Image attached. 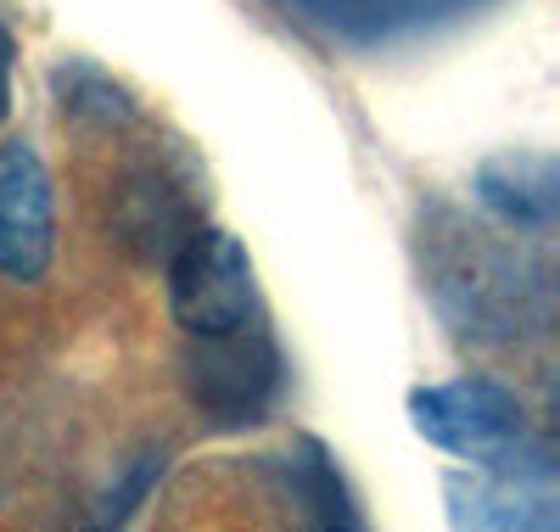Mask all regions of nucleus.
<instances>
[{
	"label": "nucleus",
	"mask_w": 560,
	"mask_h": 532,
	"mask_svg": "<svg viewBox=\"0 0 560 532\" xmlns=\"http://www.w3.org/2000/svg\"><path fill=\"white\" fill-rule=\"evenodd\" d=\"M168 309L191 336H236L253 309V264L236 235L197 230L168 264Z\"/></svg>",
	"instance_id": "nucleus-1"
},
{
	"label": "nucleus",
	"mask_w": 560,
	"mask_h": 532,
	"mask_svg": "<svg viewBox=\"0 0 560 532\" xmlns=\"http://www.w3.org/2000/svg\"><path fill=\"white\" fill-rule=\"evenodd\" d=\"M57 247L51 219V174L28 140L0 147V275L39 280Z\"/></svg>",
	"instance_id": "nucleus-2"
}]
</instances>
